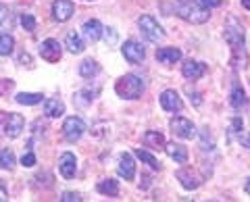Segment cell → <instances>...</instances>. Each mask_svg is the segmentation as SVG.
Wrapping results in <instances>:
<instances>
[{"label":"cell","mask_w":250,"mask_h":202,"mask_svg":"<svg viewBox=\"0 0 250 202\" xmlns=\"http://www.w3.org/2000/svg\"><path fill=\"white\" fill-rule=\"evenodd\" d=\"M115 92H117V96H121L125 100H136L142 96L144 81H142V77H138L134 73L123 75V77H119V81L115 83Z\"/></svg>","instance_id":"cell-1"},{"label":"cell","mask_w":250,"mask_h":202,"mask_svg":"<svg viewBox=\"0 0 250 202\" xmlns=\"http://www.w3.org/2000/svg\"><path fill=\"white\" fill-rule=\"evenodd\" d=\"M177 15L182 19L190 21V23H205L210 17V11L207 9V6H202L200 2H192V0H188V2H182L177 6Z\"/></svg>","instance_id":"cell-2"},{"label":"cell","mask_w":250,"mask_h":202,"mask_svg":"<svg viewBox=\"0 0 250 202\" xmlns=\"http://www.w3.org/2000/svg\"><path fill=\"white\" fill-rule=\"evenodd\" d=\"M138 27L148 42H159L165 38V32H163V27L159 25V21L150 17V15H142V17L138 19Z\"/></svg>","instance_id":"cell-3"},{"label":"cell","mask_w":250,"mask_h":202,"mask_svg":"<svg viewBox=\"0 0 250 202\" xmlns=\"http://www.w3.org/2000/svg\"><path fill=\"white\" fill-rule=\"evenodd\" d=\"M225 40L231 46V50H238V48H244V27L238 19H228L225 23Z\"/></svg>","instance_id":"cell-4"},{"label":"cell","mask_w":250,"mask_h":202,"mask_svg":"<svg viewBox=\"0 0 250 202\" xmlns=\"http://www.w3.org/2000/svg\"><path fill=\"white\" fill-rule=\"evenodd\" d=\"M169 127H171V131H173L177 138H184V140H192L194 136H196V127H194L192 121L186 119V117H175V119H171Z\"/></svg>","instance_id":"cell-5"},{"label":"cell","mask_w":250,"mask_h":202,"mask_svg":"<svg viewBox=\"0 0 250 202\" xmlns=\"http://www.w3.org/2000/svg\"><path fill=\"white\" fill-rule=\"evenodd\" d=\"M83 131H85V123L80 117H69L65 125H62V134H65L69 142H77L83 136Z\"/></svg>","instance_id":"cell-6"},{"label":"cell","mask_w":250,"mask_h":202,"mask_svg":"<svg viewBox=\"0 0 250 202\" xmlns=\"http://www.w3.org/2000/svg\"><path fill=\"white\" fill-rule=\"evenodd\" d=\"M123 57L129 61L131 65H138V63H142L144 57H146V50H144V46L136 42V40H127L123 44Z\"/></svg>","instance_id":"cell-7"},{"label":"cell","mask_w":250,"mask_h":202,"mask_svg":"<svg viewBox=\"0 0 250 202\" xmlns=\"http://www.w3.org/2000/svg\"><path fill=\"white\" fill-rule=\"evenodd\" d=\"M73 11H75V6H73L71 0H54L52 2V17L59 23H65V21L71 19Z\"/></svg>","instance_id":"cell-8"},{"label":"cell","mask_w":250,"mask_h":202,"mask_svg":"<svg viewBox=\"0 0 250 202\" xmlns=\"http://www.w3.org/2000/svg\"><path fill=\"white\" fill-rule=\"evenodd\" d=\"M161 106L165 108L167 113H179L184 108V102L175 90H165L161 94Z\"/></svg>","instance_id":"cell-9"},{"label":"cell","mask_w":250,"mask_h":202,"mask_svg":"<svg viewBox=\"0 0 250 202\" xmlns=\"http://www.w3.org/2000/svg\"><path fill=\"white\" fill-rule=\"evenodd\" d=\"M23 125H25V121L17 113H9L4 117V134L9 138H19V134L23 131Z\"/></svg>","instance_id":"cell-10"},{"label":"cell","mask_w":250,"mask_h":202,"mask_svg":"<svg viewBox=\"0 0 250 202\" xmlns=\"http://www.w3.org/2000/svg\"><path fill=\"white\" fill-rule=\"evenodd\" d=\"M59 171L65 180H71L75 177V171H77V161H75V154L71 152H62L61 159H59Z\"/></svg>","instance_id":"cell-11"},{"label":"cell","mask_w":250,"mask_h":202,"mask_svg":"<svg viewBox=\"0 0 250 202\" xmlns=\"http://www.w3.org/2000/svg\"><path fill=\"white\" fill-rule=\"evenodd\" d=\"M40 57L44 61H48V63H57V61L61 59V44L57 40H52V38L44 40L42 46H40Z\"/></svg>","instance_id":"cell-12"},{"label":"cell","mask_w":250,"mask_h":202,"mask_svg":"<svg viewBox=\"0 0 250 202\" xmlns=\"http://www.w3.org/2000/svg\"><path fill=\"white\" fill-rule=\"evenodd\" d=\"M182 73H184L186 80L196 81V80H200V77L207 73V65L200 63V61H192V59H190V61H186V63H184Z\"/></svg>","instance_id":"cell-13"},{"label":"cell","mask_w":250,"mask_h":202,"mask_svg":"<svg viewBox=\"0 0 250 202\" xmlns=\"http://www.w3.org/2000/svg\"><path fill=\"white\" fill-rule=\"evenodd\" d=\"M117 171H119V175L125 177V180H134V175H136V162H134V159H131V154H127V152L121 154Z\"/></svg>","instance_id":"cell-14"},{"label":"cell","mask_w":250,"mask_h":202,"mask_svg":"<svg viewBox=\"0 0 250 202\" xmlns=\"http://www.w3.org/2000/svg\"><path fill=\"white\" fill-rule=\"evenodd\" d=\"M179 59H182V50L173 48V46L156 50V61H159V63H163V65H175Z\"/></svg>","instance_id":"cell-15"},{"label":"cell","mask_w":250,"mask_h":202,"mask_svg":"<svg viewBox=\"0 0 250 202\" xmlns=\"http://www.w3.org/2000/svg\"><path fill=\"white\" fill-rule=\"evenodd\" d=\"M82 32L85 36V40H90V42H96L100 40V36H103V25H100V21L98 19H90V21H85L83 23V27H82Z\"/></svg>","instance_id":"cell-16"},{"label":"cell","mask_w":250,"mask_h":202,"mask_svg":"<svg viewBox=\"0 0 250 202\" xmlns=\"http://www.w3.org/2000/svg\"><path fill=\"white\" fill-rule=\"evenodd\" d=\"M44 115L50 119H57V117H62L65 115V104H62V100L59 98H48L44 102Z\"/></svg>","instance_id":"cell-17"},{"label":"cell","mask_w":250,"mask_h":202,"mask_svg":"<svg viewBox=\"0 0 250 202\" xmlns=\"http://www.w3.org/2000/svg\"><path fill=\"white\" fill-rule=\"evenodd\" d=\"M165 150H167V154L175 162H179V165H186V162H188V148H186V146L171 142V144H165Z\"/></svg>","instance_id":"cell-18"},{"label":"cell","mask_w":250,"mask_h":202,"mask_svg":"<svg viewBox=\"0 0 250 202\" xmlns=\"http://www.w3.org/2000/svg\"><path fill=\"white\" fill-rule=\"evenodd\" d=\"M177 180L182 182V185L186 190H196L200 185V180L192 173V169H179L177 171Z\"/></svg>","instance_id":"cell-19"},{"label":"cell","mask_w":250,"mask_h":202,"mask_svg":"<svg viewBox=\"0 0 250 202\" xmlns=\"http://www.w3.org/2000/svg\"><path fill=\"white\" fill-rule=\"evenodd\" d=\"M229 131L233 136L238 138V142L242 144V146H246V148L250 150V138L246 136V131H244V123H242V119L240 117H236L231 121V127H229Z\"/></svg>","instance_id":"cell-20"},{"label":"cell","mask_w":250,"mask_h":202,"mask_svg":"<svg viewBox=\"0 0 250 202\" xmlns=\"http://www.w3.org/2000/svg\"><path fill=\"white\" fill-rule=\"evenodd\" d=\"M229 104L236 108V111H240V108L248 106V98H246V92L240 88V85H233L231 94H229Z\"/></svg>","instance_id":"cell-21"},{"label":"cell","mask_w":250,"mask_h":202,"mask_svg":"<svg viewBox=\"0 0 250 202\" xmlns=\"http://www.w3.org/2000/svg\"><path fill=\"white\" fill-rule=\"evenodd\" d=\"M144 144H146V146H150V148L161 150L163 146H165V136H163L161 131L150 129V131H146V134H144Z\"/></svg>","instance_id":"cell-22"},{"label":"cell","mask_w":250,"mask_h":202,"mask_svg":"<svg viewBox=\"0 0 250 202\" xmlns=\"http://www.w3.org/2000/svg\"><path fill=\"white\" fill-rule=\"evenodd\" d=\"M65 44H67V48L71 50L73 54H80V52H83V48H85L82 36L77 34V32H69L67 38H65Z\"/></svg>","instance_id":"cell-23"},{"label":"cell","mask_w":250,"mask_h":202,"mask_svg":"<svg viewBox=\"0 0 250 202\" xmlns=\"http://www.w3.org/2000/svg\"><path fill=\"white\" fill-rule=\"evenodd\" d=\"M98 73H100V65L96 63V61L85 59L83 63L80 65V75H82V77H85V80H90V77L98 75Z\"/></svg>","instance_id":"cell-24"},{"label":"cell","mask_w":250,"mask_h":202,"mask_svg":"<svg viewBox=\"0 0 250 202\" xmlns=\"http://www.w3.org/2000/svg\"><path fill=\"white\" fill-rule=\"evenodd\" d=\"M13 25H15L13 11L6 4H0V29H9V32H11Z\"/></svg>","instance_id":"cell-25"},{"label":"cell","mask_w":250,"mask_h":202,"mask_svg":"<svg viewBox=\"0 0 250 202\" xmlns=\"http://www.w3.org/2000/svg\"><path fill=\"white\" fill-rule=\"evenodd\" d=\"M98 192L104 196H119V182L115 180H103L98 183Z\"/></svg>","instance_id":"cell-26"},{"label":"cell","mask_w":250,"mask_h":202,"mask_svg":"<svg viewBox=\"0 0 250 202\" xmlns=\"http://www.w3.org/2000/svg\"><path fill=\"white\" fill-rule=\"evenodd\" d=\"M136 157H138L140 161H142V162H146V165L150 167L152 171H159V169H161V162L156 161L154 154H150V152L144 150V148H136Z\"/></svg>","instance_id":"cell-27"},{"label":"cell","mask_w":250,"mask_h":202,"mask_svg":"<svg viewBox=\"0 0 250 202\" xmlns=\"http://www.w3.org/2000/svg\"><path fill=\"white\" fill-rule=\"evenodd\" d=\"M42 94H38V92H21V94H17V102L19 104H27V106H31V104H40L42 102Z\"/></svg>","instance_id":"cell-28"},{"label":"cell","mask_w":250,"mask_h":202,"mask_svg":"<svg viewBox=\"0 0 250 202\" xmlns=\"http://www.w3.org/2000/svg\"><path fill=\"white\" fill-rule=\"evenodd\" d=\"M231 65L236 69H246L248 67V54L244 48H238V50H231Z\"/></svg>","instance_id":"cell-29"},{"label":"cell","mask_w":250,"mask_h":202,"mask_svg":"<svg viewBox=\"0 0 250 202\" xmlns=\"http://www.w3.org/2000/svg\"><path fill=\"white\" fill-rule=\"evenodd\" d=\"M15 48V40L11 34H0V57H9Z\"/></svg>","instance_id":"cell-30"},{"label":"cell","mask_w":250,"mask_h":202,"mask_svg":"<svg viewBox=\"0 0 250 202\" xmlns=\"http://www.w3.org/2000/svg\"><path fill=\"white\" fill-rule=\"evenodd\" d=\"M15 167V152L11 148L0 150V169H13Z\"/></svg>","instance_id":"cell-31"},{"label":"cell","mask_w":250,"mask_h":202,"mask_svg":"<svg viewBox=\"0 0 250 202\" xmlns=\"http://www.w3.org/2000/svg\"><path fill=\"white\" fill-rule=\"evenodd\" d=\"M21 25H23L25 32H34V29H36V17H34V15H29V13L21 15Z\"/></svg>","instance_id":"cell-32"},{"label":"cell","mask_w":250,"mask_h":202,"mask_svg":"<svg viewBox=\"0 0 250 202\" xmlns=\"http://www.w3.org/2000/svg\"><path fill=\"white\" fill-rule=\"evenodd\" d=\"M21 165L23 167H34L36 165V154L34 152H25V154H23V159H21Z\"/></svg>","instance_id":"cell-33"},{"label":"cell","mask_w":250,"mask_h":202,"mask_svg":"<svg viewBox=\"0 0 250 202\" xmlns=\"http://www.w3.org/2000/svg\"><path fill=\"white\" fill-rule=\"evenodd\" d=\"M15 88V81L13 80H0V96H4L6 92H11Z\"/></svg>","instance_id":"cell-34"},{"label":"cell","mask_w":250,"mask_h":202,"mask_svg":"<svg viewBox=\"0 0 250 202\" xmlns=\"http://www.w3.org/2000/svg\"><path fill=\"white\" fill-rule=\"evenodd\" d=\"M61 200L62 202H82V196H80V194H75V192H65Z\"/></svg>","instance_id":"cell-35"},{"label":"cell","mask_w":250,"mask_h":202,"mask_svg":"<svg viewBox=\"0 0 250 202\" xmlns=\"http://www.w3.org/2000/svg\"><path fill=\"white\" fill-rule=\"evenodd\" d=\"M186 92H188V94H190V96H194V104H196V106H200V104H202V100H200V94H198L196 90H192L190 85H188V88H186Z\"/></svg>","instance_id":"cell-36"},{"label":"cell","mask_w":250,"mask_h":202,"mask_svg":"<svg viewBox=\"0 0 250 202\" xmlns=\"http://www.w3.org/2000/svg\"><path fill=\"white\" fill-rule=\"evenodd\" d=\"M202 6H207V9H215V6H221V0H198Z\"/></svg>","instance_id":"cell-37"},{"label":"cell","mask_w":250,"mask_h":202,"mask_svg":"<svg viewBox=\"0 0 250 202\" xmlns=\"http://www.w3.org/2000/svg\"><path fill=\"white\" fill-rule=\"evenodd\" d=\"M104 32H106V34H104L106 42H111V44H113V42L117 40V34H115V29H104Z\"/></svg>","instance_id":"cell-38"},{"label":"cell","mask_w":250,"mask_h":202,"mask_svg":"<svg viewBox=\"0 0 250 202\" xmlns=\"http://www.w3.org/2000/svg\"><path fill=\"white\" fill-rule=\"evenodd\" d=\"M4 200H9V192H6V188L0 183V202H4Z\"/></svg>","instance_id":"cell-39"},{"label":"cell","mask_w":250,"mask_h":202,"mask_svg":"<svg viewBox=\"0 0 250 202\" xmlns=\"http://www.w3.org/2000/svg\"><path fill=\"white\" fill-rule=\"evenodd\" d=\"M19 63H27V65H31V57H29V54L23 52L21 57H19Z\"/></svg>","instance_id":"cell-40"},{"label":"cell","mask_w":250,"mask_h":202,"mask_svg":"<svg viewBox=\"0 0 250 202\" xmlns=\"http://www.w3.org/2000/svg\"><path fill=\"white\" fill-rule=\"evenodd\" d=\"M242 6H244L246 11H250V0H242Z\"/></svg>","instance_id":"cell-41"},{"label":"cell","mask_w":250,"mask_h":202,"mask_svg":"<svg viewBox=\"0 0 250 202\" xmlns=\"http://www.w3.org/2000/svg\"><path fill=\"white\" fill-rule=\"evenodd\" d=\"M244 190L250 194V177H248V182H246V185H244Z\"/></svg>","instance_id":"cell-42"},{"label":"cell","mask_w":250,"mask_h":202,"mask_svg":"<svg viewBox=\"0 0 250 202\" xmlns=\"http://www.w3.org/2000/svg\"><path fill=\"white\" fill-rule=\"evenodd\" d=\"M177 2H179V4H182V2H188V0H177Z\"/></svg>","instance_id":"cell-43"}]
</instances>
